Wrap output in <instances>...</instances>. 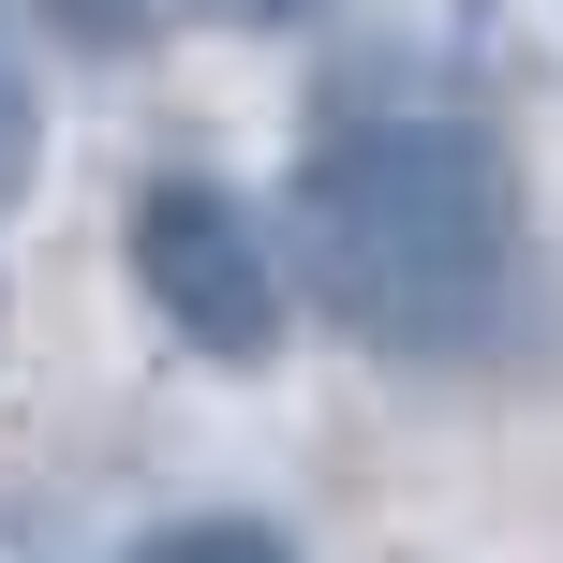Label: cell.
<instances>
[{
  "label": "cell",
  "instance_id": "obj_1",
  "mask_svg": "<svg viewBox=\"0 0 563 563\" xmlns=\"http://www.w3.org/2000/svg\"><path fill=\"white\" fill-rule=\"evenodd\" d=\"M282 253L311 311L371 356H475L519 297V164L489 119L445 104H356L311 134L282 194Z\"/></svg>",
  "mask_w": 563,
  "mask_h": 563
},
{
  "label": "cell",
  "instance_id": "obj_2",
  "mask_svg": "<svg viewBox=\"0 0 563 563\" xmlns=\"http://www.w3.org/2000/svg\"><path fill=\"white\" fill-rule=\"evenodd\" d=\"M134 282L194 356H223V371L282 356V253L223 178H148L134 194Z\"/></svg>",
  "mask_w": 563,
  "mask_h": 563
},
{
  "label": "cell",
  "instance_id": "obj_3",
  "mask_svg": "<svg viewBox=\"0 0 563 563\" xmlns=\"http://www.w3.org/2000/svg\"><path fill=\"white\" fill-rule=\"evenodd\" d=\"M148 563H297V549H282L267 519H178V534L148 549Z\"/></svg>",
  "mask_w": 563,
  "mask_h": 563
},
{
  "label": "cell",
  "instance_id": "obj_4",
  "mask_svg": "<svg viewBox=\"0 0 563 563\" xmlns=\"http://www.w3.org/2000/svg\"><path fill=\"white\" fill-rule=\"evenodd\" d=\"M30 148H45V134H30V104H15V89H0V208L30 194Z\"/></svg>",
  "mask_w": 563,
  "mask_h": 563
},
{
  "label": "cell",
  "instance_id": "obj_5",
  "mask_svg": "<svg viewBox=\"0 0 563 563\" xmlns=\"http://www.w3.org/2000/svg\"><path fill=\"white\" fill-rule=\"evenodd\" d=\"M59 30H75V45H119V30H134V0H45Z\"/></svg>",
  "mask_w": 563,
  "mask_h": 563
},
{
  "label": "cell",
  "instance_id": "obj_6",
  "mask_svg": "<svg viewBox=\"0 0 563 563\" xmlns=\"http://www.w3.org/2000/svg\"><path fill=\"white\" fill-rule=\"evenodd\" d=\"M223 30H282V15H311V0H208Z\"/></svg>",
  "mask_w": 563,
  "mask_h": 563
}]
</instances>
